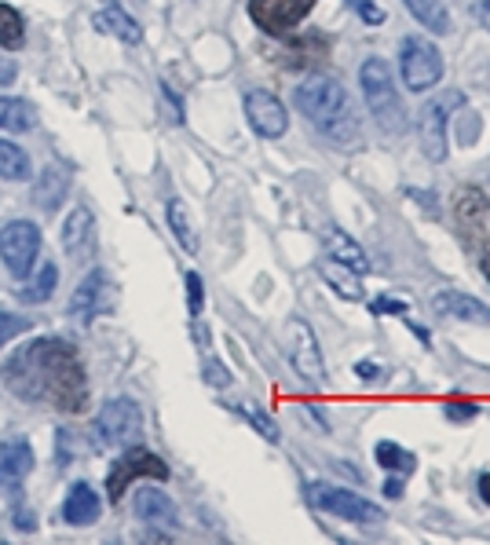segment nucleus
Listing matches in <instances>:
<instances>
[{
	"label": "nucleus",
	"mask_w": 490,
	"mask_h": 545,
	"mask_svg": "<svg viewBox=\"0 0 490 545\" xmlns=\"http://www.w3.org/2000/svg\"><path fill=\"white\" fill-rule=\"evenodd\" d=\"M4 385L11 396L22 403H37V407L74 410L85 407L88 399V377L81 366V355L70 341L59 337H37L26 348L11 355L4 363Z\"/></svg>",
	"instance_id": "nucleus-1"
},
{
	"label": "nucleus",
	"mask_w": 490,
	"mask_h": 545,
	"mask_svg": "<svg viewBox=\"0 0 490 545\" xmlns=\"http://www.w3.org/2000/svg\"><path fill=\"white\" fill-rule=\"evenodd\" d=\"M293 103L304 118L337 147H359V118L352 110L348 88L330 74H308L293 88Z\"/></svg>",
	"instance_id": "nucleus-2"
},
{
	"label": "nucleus",
	"mask_w": 490,
	"mask_h": 545,
	"mask_svg": "<svg viewBox=\"0 0 490 545\" xmlns=\"http://www.w3.org/2000/svg\"><path fill=\"white\" fill-rule=\"evenodd\" d=\"M359 85H363V99L366 107H370V114L377 118V125H381L388 136H403L406 132V107L403 99H399V88H395L392 81V66L384 63V59H366L363 66H359Z\"/></svg>",
	"instance_id": "nucleus-3"
},
{
	"label": "nucleus",
	"mask_w": 490,
	"mask_h": 545,
	"mask_svg": "<svg viewBox=\"0 0 490 545\" xmlns=\"http://www.w3.org/2000/svg\"><path fill=\"white\" fill-rule=\"evenodd\" d=\"M308 502L311 509H319V513H330L337 520H348V524H384V509L363 494H352L344 491V487H333V483H308Z\"/></svg>",
	"instance_id": "nucleus-4"
},
{
	"label": "nucleus",
	"mask_w": 490,
	"mask_h": 545,
	"mask_svg": "<svg viewBox=\"0 0 490 545\" xmlns=\"http://www.w3.org/2000/svg\"><path fill=\"white\" fill-rule=\"evenodd\" d=\"M399 74H403V85L410 92H428V88H436L443 81V55L425 37H403Z\"/></svg>",
	"instance_id": "nucleus-5"
},
{
	"label": "nucleus",
	"mask_w": 490,
	"mask_h": 545,
	"mask_svg": "<svg viewBox=\"0 0 490 545\" xmlns=\"http://www.w3.org/2000/svg\"><path fill=\"white\" fill-rule=\"evenodd\" d=\"M465 103L461 92H439L436 99H428L421 107V118H417V139H421V150H425L428 161H447V125L450 114Z\"/></svg>",
	"instance_id": "nucleus-6"
},
{
	"label": "nucleus",
	"mask_w": 490,
	"mask_h": 545,
	"mask_svg": "<svg viewBox=\"0 0 490 545\" xmlns=\"http://www.w3.org/2000/svg\"><path fill=\"white\" fill-rule=\"evenodd\" d=\"M132 480H169V465L147 447H128L118 461H114V469L107 476V494L110 502H121L128 491V483Z\"/></svg>",
	"instance_id": "nucleus-7"
},
{
	"label": "nucleus",
	"mask_w": 490,
	"mask_h": 545,
	"mask_svg": "<svg viewBox=\"0 0 490 545\" xmlns=\"http://www.w3.org/2000/svg\"><path fill=\"white\" fill-rule=\"evenodd\" d=\"M282 344H286V355H289V363H293V370H297L304 381H311V385H322V381H326V363H322L315 330H311L300 315H293V319L286 322Z\"/></svg>",
	"instance_id": "nucleus-8"
},
{
	"label": "nucleus",
	"mask_w": 490,
	"mask_h": 545,
	"mask_svg": "<svg viewBox=\"0 0 490 545\" xmlns=\"http://www.w3.org/2000/svg\"><path fill=\"white\" fill-rule=\"evenodd\" d=\"M41 253V227L30 220H11L0 227V260L8 264L15 278H26L33 271V260Z\"/></svg>",
	"instance_id": "nucleus-9"
},
{
	"label": "nucleus",
	"mask_w": 490,
	"mask_h": 545,
	"mask_svg": "<svg viewBox=\"0 0 490 545\" xmlns=\"http://www.w3.org/2000/svg\"><path fill=\"white\" fill-rule=\"evenodd\" d=\"M96 432H99V443H107V447H128V443L143 432V414H139V407L132 399L125 396L110 399L96 417Z\"/></svg>",
	"instance_id": "nucleus-10"
},
{
	"label": "nucleus",
	"mask_w": 490,
	"mask_h": 545,
	"mask_svg": "<svg viewBox=\"0 0 490 545\" xmlns=\"http://www.w3.org/2000/svg\"><path fill=\"white\" fill-rule=\"evenodd\" d=\"M319 0H249V15L264 33L282 37L308 19Z\"/></svg>",
	"instance_id": "nucleus-11"
},
{
	"label": "nucleus",
	"mask_w": 490,
	"mask_h": 545,
	"mask_svg": "<svg viewBox=\"0 0 490 545\" xmlns=\"http://www.w3.org/2000/svg\"><path fill=\"white\" fill-rule=\"evenodd\" d=\"M245 118H249L256 136H264V139H282L289 129L286 103H282L275 92H264V88L245 92Z\"/></svg>",
	"instance_id": "nucleus-12"
},
{
	"label": "nucleus",
	"mask_w": 490,
	"mask_h": 545,
	"mask_svg": "<svg viewBox=\"0 0 490 545\" xmlns=\"http://www.w3.org/2000/svg\"><path fill=\"white\" fill-rule=\"evenodd\" d=\"M114 300H118V293H114V286H110L107 271L92 268L85 278H81V286H77V293L70 297V315H74L77 322H92L96 315H103V311L114 308Z\"/></svg>",
	"instance_id": "nucleus-13"
},
{
	"label": "nucleus",
	"mask_w": 490,
	"mask_h": 545,
	"mask_svg": "<svg viewBox=\"0 0 490 545\" xmlns=\"http://www.w3.org/2000/svg\"><path fill=\"white\" fill-rule=\"evenodd\" d=\"M63 249L74 264H85L92 257V249H96V216H92V209L77 205L74 213L63 220Z\"/></svg>",
	"instance_id": "nucleus-14"
},
{
	"label": "nucleus",
	"mask_w": 490,
	"mask_h": 545,
	"mask_svg": "<svg viewBox=\"0 0 490 545\" xmlns=\"http://www.w3.org/2000/svg\"><path fill=\"white\" fill-rule=\"evenodd\" d=\"M432 311L443 315V319H461L472 322V326H490V308L483 300L461 293V289H439L432 297Z\"/></svg>",
	"instance_id": "nucleus-15"
},
{
	"label": "nucleus",
	"mask_w": 490,
	"mask_h": 545,
	"mask_svg": "<svg viewBox=\"0 0 490 545\" xmlns=\"http://www.w3.org/2000/svg\"><path fill=\"white\" fill-rule=\"evenodd\" d=\"M33 469V447L26 439L0 443V494H15Z\"/></svg>",
	"instance_id": "nucleus-16"
},
{
	"label": "nucleus",
	"mask_w": 490,
	"mask_h": 545,
	"mask_svg": "<svg viewBox=\"0 0 490 545\" xmlns=\"http://www.w3.org/2000/svg\"><path fill=\"white\" fill-rule=\"evenodd\" d=\"M99 513H103V502H99V494L88 487V483H74L70 494H66L63 502V520L74 527H88L96 524Z\"/></svg>",
	"instance_id": "nucleus-17"
},
{
	"label": "nucleus",
	"mask_w": 490,
	"mask_h": 545,
	"mask_svg": "<svg viewBox=\"0 0 490 545\" xmlns=\"http://www.w3.org/2000/svg\"><path fill=\"white\" fill-rule=\"evenodd\" d=\"M322 246H326V257L341 260V264H348L352 271H359V275H370V257H366V249L355 242L352 235H344L341 227H330L326 235H322Z\"/></svg>",
	"instance_id": "nucleus-18"
},
{
	"label": "nucleus",
	"mask_w": 490,
	"mask_h": 545,
	"mask_svg": "<svg viewBox=\"0 0 490 545\" xmlns=\"http://www.w3.org/2000/svg\"><path fill=\"white\" fill-rule=\"evenodd\" d=\"M319 275H322V282H326V286L337 293V297L352 300V304H359V300H363V275H359V271H352L348 264H341V260L322 257Z\"/></svg>",
	"instance_id": "nucleus-19"
},
{
	"label": "nucleus",
	"mask_w": 490,
	"mask_h": 545,
	"mask_svg": "<svg viewBox=\"0 0 490 545\" xmlns=\"http://www.w3.org/2000/svg\"><path fill=\"white\" fill-rule=\"evenodd\" d=\"M96 26L103 33H110V37L125 41V44H139V41H143V30H139V22L132 19V15L121 8V4H114V0H107V4L96 11Z\"/></svg>",
	"instance_id": "nucleus-20"
},
{
	"label": "nucleus",
	"mask_w": 490,
	"mask_h": 545,
	"mask_svg": "<svg viewBox=\"0 0 490 545\" xmlns=\"http://www.w3.org/2000/svg\"><path fill=\"white\" fill-rule=\"evenodd\" d=\"M136 516L147 520V524L172 527L176 524V505H172L169 494H161L158 487H139L136 491Z\"/></svg>",
	"instance_id": "nucleus-21"
},
{
	"label": "nucleus",
	"mask_w": 490,
	"mask_h": 545,
	"mask_svg": "<svg viewBox=\"0 0 490 545\" xmlns=\"http://www.w3.org/2000/svg\"><path fill=\"white\" fill-rule=\"evenodd\" d=\"M403 4L428 33H439V37L450 33V11H447L443 0H403Z\"/></svg>",
	"instance_id": "nucleus-22"
},
{
	"label": "nucleus",
	"mask_w": 490,
	"mask_h": 545,
	"mask_svg": "<svg viewBox=\"0 0 490 545\" xmlns=\"http://www.w3.org/2000/svg\"><path fill=\"white\" fill-rule=\"evenodd\" d=\"M66 183H70L66 169H59V165H48V169H44V176H41V183H37V191H33L37 205H41V209H48V213H55V209L63 205V198H66Z\"/></svg>",
	"instance_id": "nucleus-23"
},
{
	"label": "nucleus",
	"mask_w": 490,
	"mask_h": 545,
	"mask_svg": "<svg viewBox=\"0 0 490 545\" xmlns=\"http://www.w3.org/2000/svg\"><path fill=\"white\" fill-rule=\"evenodd\" d=\"M37 125V110L26 99L0 96V129L4 132H30Z\"/></svg>",
	"instance_id": "nucleus-24"
},
{
	"label": "nucleus",
	"mask_w": 490,
	"mask_h": 545,
	"mask_svg": "<svg viewBox=\"0 0 490 545\" xmlns=\"http://www.w3.org/2000/svg\"><path fill=\"white\" fill-rule=\"evenodd\" d=\"M165 213H169V227H172V235H176V242H180L187 253H198V231H194L191 224L187 205H183L180 198H172V202L165 205Z\"/></svg>",
	"instance_id": "nucleus-25"
},
{
	"label": "nucleus",
	"mask_w": 490,
	"mask_h": 545,
	"mask_svg": "<svg viewBox=\"0 0 490 545\" xmlns=\"http://www.w3.org/2000/svg\"><path fill=\"white\" fill-rule=\"evenodd\" d=\"M373 458H377V465H381L384 472H403V476H410V472L417 469L414 454L406 447H399V443H392V439H381L377 450H373Z\"/></svg>",
	"instance_id": "nucleus-26"
},
{
	"label": "nucleus",
	"mask_w": 490,
	"mask_h": 545,
	"mask_svg": "<svg viewBox=\"0 0 490 545\" xmlns=\"http://www.w3.org/2000/svg\"><path fill=\"white\" fill-rule=\"evenodd\" d=\"M30 176V158L26 150L0 139V180H26Z\"/></svg>",
	"instance_id": "nucleus-27"
},
{
	"label": "nucleus",
	"mask_w": 490,
	"mask_h": 545,
	"mask_svg": "<svg viewBox=\"0 0 490 545\" xmlns=\"http://www.w3.org/2000/svg\"><path fill=\"white\" fill-rule=\"evenodd\" d=\"M22 37H26L22 15L11 4H0V48H22Z\"/></svg>",
	"instance_id": "nucleus-28"
},
{
	"label": "nucleus",
	"mask_w": 490,
	"mask_h": 545,
	"mask_svg": "<svg viewBox=\"0 0 490 545\" xmlns=\"http://www.w3.org/2000/svg\"><path fill=\"white\" fill-rule=\"evenodd\" d=\"M55 278H59V271H55V264H44V268L37 271V278H33V286L22 289V300H26V304H44V300L52 297Z\"/></svg>",
	"instance_id": "nucleus-29"
},
{
	"label": "nucleus",
	"mask_w": 490,
	"mask_h": 545,
	"mask_svg": "<svg viewBox=\"0 0 490 545\" xmlns=\"http://www.w3.org/2000/svg\"><path fill=\"white\" fill-rule=\"evenodd\" d=\"M443 417H447V421H454V425H469V421H476V417H480V407H476V403H469V399H450L447 407H443Z\"/></svg>",
	"instance_id": "nucleus-30"
},
{
	"label": "nucleus",
	"mask_w": 490,
	"mask_h": 545,
	"mask_svg": "<svg viewBox=\"0 0 490 545\" xmlns=\"http://www.w3.org/2000/svg\"><path fill=\"white\" fill-rule=\"evenodd\" d=\"M238 414L249 417V425L260 432L264 439H271V443H278V425L271 421V417L264 414V410H256V407H238Z\"/></svg>",
	"instance_id": "nucleus-31"
},
{
	"label": "nucleus",
	"mask_w": 490,
	"mask_h": 545,
	"mask_svg": "<svg viewBox=\"0 0 490 545\" xmlns=\"http://www.w3.org/2000/svg\"><path fill=\"white\" fill-rule=\"evenodd\" d=\"M30 330V319H22L15 311H0V348L11 341V337H19V333Z\"/></svg>",
	"instance_id": "nucleus-32"
},
{
	"label": "nucleus",
	"mask_w": 490,
	"mask_h": 545,
	"mask_svg": "<svg viewBox=\"0 0 490 545\" xmlns=\"http://www.w3.org/2000/svg\"><path fill=\"white\" fill-rule=\"evenodd\" d=\"M202 304H205L202 278H198V271H187V308H191V315H194V319H198V315H202Z\"/></svg>",
	"instance_id": "nucleus-33"
},
{
	"label": "nucleus",
	"mask_w": 490,
	"mask_h": 545,
	"mask_svg": "<svg viewBox=\"0 0 490 545\" xmlns=\"http://www.w3.org/2000/svg\"><path fill=\"white\" fill-rule=\"evenodd\" d=\"M348 8H352L363 22H370V26H381L384 22V11L377 8L373 0H348Z\"/></svg>",
	"instance_id": "nucleus-34"
},
{
	"label": "nucleus",
	"mask_w": 490,
	"mask_h": 545,
	"mask_svg": "<svg viewBox=\"0 0 490 545\" xmlns=\"http://www.w3.org/2000/svg\"><path fill=\"white\" fill-rule=\"evenodd\" d=\"M370 311L373 315H399V319H403L406 304L399 297H377V300H370Z\"/></svg>",
	"instance_id": "nucleus-35"
},
{
	"label": "nucleus",
	"mask_w": 490,
	"mask_h": 545,
	"mask_svg": "<svg viewBox=\"0 0 490 545\" xmlns=\"http://www.w3.org/2000/svg\"><path fill=\"white\" fill-rule=\"evenodd\" d=\"M202 374H205V381H209L213 388H227V385H231V374L224 370V363H220V359H209Z\"/></svg>",
	"instance_id": "nucleus-36"
},
{
	"label": "nucleus",
	"mask_w": 490,
	"mask_h": 545,
	"mask_svg": "<svg viewBox=\"0 0 490 545\" xmlns=\"http://www.w3.org/2000/svg\"><path fill=\"white\" fill-rule=\"evenodd\" d=\"M384 494H388V498H403V472H388Z\"/></svg>",
	"instance_id": "nucleus-37"
},
{
	"label": "nucleus",
	"mask_w": 490,
	"mask_h": 545,
	"mask_svg": "<svg viewBox=\"0 0 490 545\" xmlns=\"http://www.w3.org/2000/svg\"><path fill=\"white\" fill-rule=\"evenodd\" d=\"M472 15H476V22H480L483 30H490V0H476V4H472Z\"/></svg>",
	"instance_id": "nucleus-38"
},
{
	"label": "nucleus",
	"mask_w": 490,
	"mask_h": 545,
	"mask_svg": "<svg viewBox=\"0 0 490 545\" xmlns=\"http://www.w3.org/2000/svg\"><path fill=\"white\" fill-rule=\"evenodd\" d=\"M15 70H19V66L11 63V59H0V88L11 85V81H15Z\"/></svg>",
	"instance_id": "nucleus-39"
},
{
	"label": "nucleus",
	"mask_w": 490,
	"mask_h": 545,
	"mask_svg": "<svg viewBox=\"0 0 490 545\" xmlns=\"http://www.w3.org/2000/svg\"><path fill=\"white\" fill-rule=\"evenodd\" d=\"M161 92H165V99H169V107H172V114H176V121H183V107H180V96L172 92L169 85H161Z\"/></svg>",
	"instance_id": "nucleus-40"
},
{
	"label": "nucleus",
	"mask_w": 490,
	"mask_h": 545,
	"mask_svg": "<svg viewBox=\"0 0 490 545\" xmlns=\"http://www.w3.org/2000/svg\"><path fill=\"white\" fill-rule=\"evenodd\" d=\"M355 374L363 377V381H377V377H381V370H377L373 363H355Z\"/></svg>",
	"instance_id": "nucleus-41"
},
{
	"label": "nucleus",
	"mask_w": 490,
	"mask_h": 545,
	"mask_svg": "<svg viewBox=\"0 0 490 545\" xmlns=\"http://www.w3.org/2000/svg\"><path fill=\"white\" fill-rule=\"evenodd\" d=\"M476 491H480V498L490 505V472H480V476H476Z\"/></svg>",
	"instance_id": "nucleus-42"
},
{
	"label": "nucleus",
	"mask_w": 490,
	"mask_h": 545,
	"mask_svg": "<svg viewBox=\"0 0 490 545\" xmlns=\"http://www.w3.org/2000/svg\"><path fill=\"white\" fill-rule=\"evenodd\" d=\"M304 410H308V417H311V421H315V425H319V432H330V425H326V414H322L319 407H311V403H308V407H304Z\"/></svg>",
	"instance_id": "nucleus-43"
},
{
	"label": "nucleus",
	"mask_w": 490,
	"mask_h": 545,
	"mask_svg": "<svg viewBox=\"0 0 490 545\" xmlns=\"http://www.w3.org/2000/svg\"><path fill=\"white\" fill-rule=\"evenodd\" d=\"M410 333H414V337H417V341H421V344H432V337H428L425 326H417V322H410Z\"/></svg>",
	"instance_id": "nucleus-44"
},
{
	"label": "nucleus",
	"mask_w": 490,
	"mask_h": 545,
	"mask_svg": "<svg viewBox=\"0 0 490 545\" xmlns=\"http://www.w3.org/2000/svg\"><path fill=\"white\" fill-rule=\"evenodd\" d=\"M480 264H483V275H487V282H490V253H487V257L480 260Z\"/></svg>",
	"instance_id": "nucleus-45"
}]
</instances>
